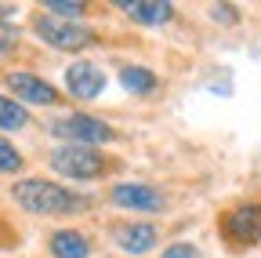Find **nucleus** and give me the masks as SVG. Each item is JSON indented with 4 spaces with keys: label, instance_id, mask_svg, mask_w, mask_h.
Masks as SVG:
<instances>
[{
    "label": "nucleus",
    "instance_id": "f257e3e1",
    "mask_svg": "<svg viewBox=\"0 0 261 258\" xmlns=\"http://www.w3.org/2000/svg\"><path fill=\"white\" fill-rule=\"evenodd\" d=\"M11 197L33 215H76V211L87 207L84 197H76V193L62 189V185H55L47 178H22L11 189Z\"/></svg>",
    "mask_w": 261,
    "mask_h": 258
},
{
    "label": "nucleus",
    "instance_id": "f03ea898",
    "mask_svg": "<svg viewBox=\"0 0 261 258\" xmlns=\"http://www.w3.org/2000/svg\"><path fill=\"white\" fill-rule=\"evenodd\" d=\"M51 168L65 178H80V182H91L106 171V156L91 149V146H58L51 153Z\"/></svg>",
    "mask_w": 261,
    "mask_h": 258
},
{
    "label": "nucleus",
    "instance_id": "7ed1b4c3",
    "mask_svg": "<svg viewBox=\"0 0 261 258\" xmlns=\"http://www.w3.org/2000/svg\"><path fill=\"white\" fill-rule=\"evenodd\" d=\"M51 135L65 138L69 146H102V142H113V127L102 124L98 116H87V113H73V116H62L51 124Z\"/></svg>",
    "mask_w": 261,
    "mask_h": 258
},
{
    "label": "nucleus",
    "instance_id": "20e7f679",
    "mask_svg": "<svg viewBox=\"0 0 261 258\" xmlns=\"http://www.w3.org/2000/svg\"><path fill=\"white\" fill-rule=\"evenodd\" d=\"M33 29L40 33V40H47L51 48H62V51H80L94 40L91 29H84L76 22H65V18H55V15H37Z\"/></svg>",
    "mask_w": 261,
    "mask_h": 258
},
{
    "label": "nucleus",
    "instance_id": "39448f33",
    "mask_svg": "<svg viewBox=\"0 0 261 258\" xmlns=\"http://www.w3.org/2000/svg\"><path fill=\"white\" fill-rule=\"evenodd\" d=\"M221 229L232 244H254L261 240V204H240L221 218Z\"/></svg>",
    "mask_w": 261,
    "mask_h": 258
},
{
    "label": "nucleus",
    "instance_id": "423d86ee",
    "mask_svg": "<svg viewBox=\"0 0 261 258\" xmlns=\"http://www.w3.org/2000/svg\"><path fill=\"white\" fill-rule=\"evenodd\" d=\"M4 84L18 95L22 102H33V106H55V102H58V91H55L47 80L33 77V73H8Z\"/></svg>",
    "mask_w": 261,
    "mask_h": 258
},
{
    "label": "nucleus",
    "instance_id": "0eeeda50",
    "mask_svg": "<svg viewBox=\"0 0 261 258\" xmlns=\"http://www.w3.org/2000/svg\"><path fill=\"white\" fill-rule=\"evenodd\" d=\"M65 84L76 99H98L106 87V73L94 66V62H73L69 69H65Z\"/></svg>",
    "mask_w": 261,
    "mask_h": 258
},
{
    "label": "nucleus",
    "instance_id": "6e6552de",
    "mask_svg": "<svg viewBox=\"0 0 261 258\" xmlns=\"http://www.w3.org/2000/svg\"><path fill=\"white\" fill-rule=\"evenodd\" d=\"M113 204L127 207V211H142V215H156L163 211V197L152 185H116L113 189Z\"/></svg>",
    "mask_w": 261,
    "mask_h": 258
},
{
    "label": "nucleus",
    "instance_id": "1a4fd4ad",
    "mask_svg": "<svg viewBox=\"0 0 261 258\" xmlns=\"http://www.w3.org/2000/svg\"><path fill=\"white\" fill-rule=\"evenodd\" d=\"M156 229L149 222H127V225H116V244L127 251V254H145L156 247Z\"/></svg>",
    "mask_w": 261,
    "mask_h": 258
},
{
    "label": "nucleus",
    "instance_id": "9d476101",
    "mask_svg": "<svg viewBox=\"0 0 261 258\" xmlns=\"http://www.w3.org/2000/svg\"><path fill=\"white\" fill-rule=\"evenodd\" d=\"M120 8L142 26H160V22H167L174 15V8L167 0H120Z\"/></svg>",
    "mask_w": 261,
    "mask_h": 258
},
{
    "label": "nucleus",
    "instance_id": "9b49d317",
    "mask_svg": "<svg viewBox=\"0 0 261 258\" xmlns=\"http://www.w3.org/2000/svg\"><path fill=\"white\" fill-rule=\"evenodd\" d=\"M51 254H55V258H87V254H91V244H87V237L76 233V229H58V233L51 237Z\"/></svg>",
    "mask_w": 261,
    "mask_h": 258
},
{
    "label": "nucleus",
    "instance_id": "f8f14e48",
    "mask_svg": "<svg viewBox=\"0 0 261 258\" xmlns=\"http://www.w3.org/2000/svg\"><path fill=\"white\" fill-rule=\"evenodd\" d=\"M120 84H123L130 95H149V91L156 87V77H152L149 69H142V66H123V69H120Z\"/></svg>",
    "mask_w": 261,
    "mask_h": 258
},
{
    "label": "nucleus",
    "instance_id": "ddd939ff",
    "mask_svg": "<svg viewBox=\"0 0 261 258\" xmlns=\"http://www.w3.org/2000/svg\"><path fill=\"white\" fill-rule=\"evenodd\" d=\"M25 124H29V113L15 99H4V95H0V131H22Z\"/></svg>",
    "mask_w": 261,
    "mask_h": 258
},
{
    "label": "nucleus",
    "instance_id": "4468645a",
    "mask_svg": "<svg viewBox=\"0 0 261 258\" xmlns=\"http://www.w3.org/2000/svg\"><path fill=\"white\" fill-rule=\"evenodd\" d=\"M47 15H55V18H76V15H84V4L80 0H47Z\"/></svg>",
    "mask_w": 261,
    "mask_h": 258
},
{
    "label": "nucleus",
    "instance_id": "2eb2a0df",
    "mask_svg": "<svg viewBox=\"0 0 261 258\" xmlns=\"http://www.w3.org/2000/svg\"><path fill=\"white\" fill-rule=\"evenodd\" d=\"M22 168V156H18V149L8 142V138H0V171H18Z\"/></svg>",
    "mask_w": 261,
    "mask_h": 258
},
{
    "label": "nucleus",
    "instance_id": "dca6fc26",
    "mask_svg": "<svg viewBox=\"0 0 261 258\" xmlns=\"http://www.w3.org/2000/svg\"><path fill=\"white\" fill-rule=\"evenodd\" d=\"M160 258H200V251H196L192 244H171Z\"/></svg>",
    "mask_w": 261,
    "mask_h": 258
},
{
    "label": "nucleus",
    "instance_id": "f3484780",
    "mask_svg": "<svg viewBox=\"0 0 261 258\" xmlns=\"http://www.w3.org/2000/svg\"><path fill=\"white\" fill-rule=\"evenodd\" d=\"M11 44H15V37L8 33V29H0V55H8V51H11Z\"/></svg>",
    "mask_w": 261,
    "mask_h": 258
}]
</instances>
